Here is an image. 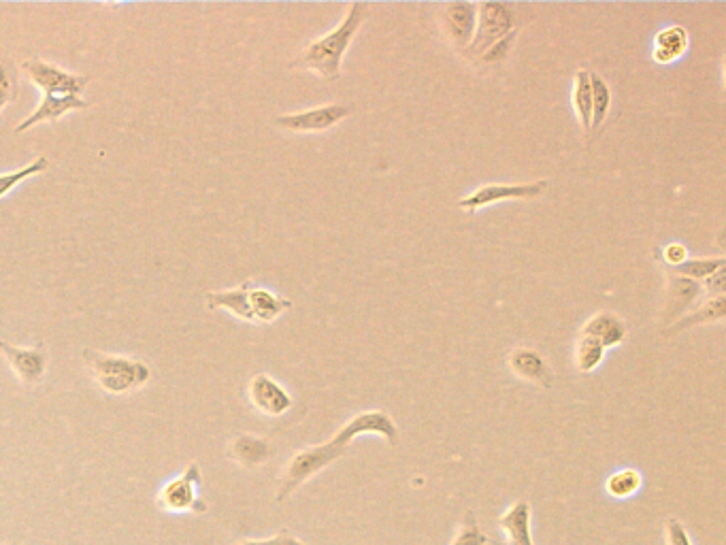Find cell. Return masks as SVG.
<instances>
[{
	"instance_id": "1",
	"label": "cell",
	"mask_w": 726,
	"mask_h": 545,
	"mask_svg": "<svg viewBox=\"0 0 726 545\" xmlns=\"http://www.w3.org/2000/svg\"><path fill=\"white\" fill-rule=\"evenodd\" d=\"M369 15V5L352 3L345 13L343 22L330 30L328 35L311 41L290 66L292 69H305L316 73L324 81H337L341 77V62L348 52L354 37L358 35L360 26L365 24Z\"/></svg>"
},
{
	"instance_id": "2",
	"label": "cell",
	"mask_w": 726,
	"mask_h": 545,
	"mask_svg": "<svg viewBox=\"0 0 726 545\" xmlns=\"http://www.w3.org/2000/svg\"><path fill=\"white\" fill-rule=\"evenodd\" d=\"M81 356H84L94 382L109 394H128L143 388L152 379V369L139 358L96 350H84Z\"/></svg>"
},
{
	"instance_id": "3",
	"label": "cell",
	"mask_w": 726,
	"mask_h": 545,
	"mask_svg": "<svg viewBox=\"0 0 726 545\" xmlns=\"http://www.w3.org/2000/svg\"><path fill=\"white\" fill-rule=\"evenodd\" d=\"M343 454H348V450L339 448V445H335L333 441H326L322 445H313V448L296 452L288 460L286 469L282 471V477H279L275 501L277 503L286 501L290 494H294L303 484H307L313 475H318L328 465H333V462L339 460Z\"/></svg>"
},
{
	"instance_id": "4",
	"label": "cell",
	"mask_w": 726,
	"mask_h": 545,
	"mask_svg": "<svg viewBox=\"0 0 726 545\" xmlns=\"http://www.w3.org/2000/svg\"><path fill=\"white\" fill-rule=\"evenodd\" d=\"M201 484H203L201 467H198V462H192V465L181 471L175 480L162 486V490L158 492L160 509L169 511V514H190V511L203 514L207 507L201 501V494H198Z\"/></svg>"
},
{
	"instance_id": "5",
	"label": "cell",
	"mask_w": 726,
	"mask_h": 545,
	"mask_svg": "<svg viewBox=\"0 0 726 545\" xmlns=\"http://www.w3.org/2000/svg\"><path fill=\"white\" fill-rule=\"evenodd\" d=\"M514 30V13L505 3H482L477 5V18H475V32L469 47L465 52L471 56H484L488 49L499 43L503 37Z\"/></svg>"
},
{
	"instance_id": "6",
	"label": "cell",
	"mask_w": 726,
	"mask_h": 545,
	"mask_svg": "<svg viewBox=\"0 0 726 545\" xmlns=\"http://www.w3.org/2000/svg\"><path fill=\"white\" fill-rule=\"evenodd\" d=\"M22 71L26 77L35 84L43 96H79L88 88L86 75H75L60 69L58 64H52L41 58H30L22 62Z\"/></svg>"
},
{
	"instance_id": "7",
	"label": "cell",
	"mask_w": 726,
	"mask_h": 545,
	"mask_svg": "<svg viewBox=\"0 0 726 545\" xmlns=\"http://www.w3.org/2000/svg\"><path fill=\"white\" fill-rule=\"evenodd\" d=\"M546 190H548L546 179L531 181V184H488V186H482L475 192L467 194L465 198H460L456 207L462 211L473 213L477 209H484L488 205L501 203V201H520V198L524 201V198H537Z\"/></svg>"
},
{
	"instance_id": "8",
	"label": "cell",
	"mask_w": 726,
	"mask_h": 545,
	"mask_svg": "<svg viewBox=\"0 0 726 545\" xmlns=\"http://www.w3.org/2000/svg\"><path fill=\"white\" fill-rule=\"evenodd\" d=\"M354 113V107L350 105H324V107H313L296 113L277 115L275 126L288 130V132H324L328 128L337 126L345 118H350Z\"/></svg>"
},
{
	"instance_id": "9",
	"label": "cell",
	"mask_w": 726,
	"mask_h": 545,
	"mask_svg": "<svg viewBox=\"0 0 726 545\" xmlns=\"http://www.w3.org/2000/svg\"><path fill=\"white\" fill-rule=\"evenodd\" d=\"M360 435H379L390 445H399V426L384 411H365V414L354 416L339 428L337 435L330 441L348 450L350 443Z\"/></svg>"
},
{
	"instance_id": "10",
	"label": "cell",
	"mask_w": 726,
	"mask_h": 545,
	"mask_svg": "<svg viewBox=\"0 0 726 545\" xmlns=\"http://www.w3.org/2000/svg\"><path fill=\"white\" fill-rule=\"evenodd\" d=\"M0 354L7 360L13 375L20 379L24 386H37L47 369L45 345L39 343L37 348H18V345L0 341Z\"/></svg>"
},
{
	"instance_id": "11",
	"label": "cell",
	"mask_w": 726,
	"mask_h": 545,
	"mask_svg": "<svg viewBox=\"0 0 726 545\" xmlns=\"http://www.w3.org/2000/svg\"><path fill=\"white\" fill-rule=\"evenodd\" d=\"M247 396H250V403L260 411V414L269 418H279L288 414L294 405L288 390L264 373H258L250 379Z\"/></svg>"
},
{
	"instance_id": "12",
	"label": "cell",
	"mask_w": 726,
	"mask_h": 545,
	"mask_svg": "<svg viewBox=\"0 0 726 545\" xmlns=\"http://www.w3.org/2000/svg\"><path fill=\"white\" fill-rule=\"evenodd\" d=\"M477 5L473 3H450L441 7V28L452 45L467 49L475 32Z\"/></svg>"
},
{
	"instance_id": "13",
	"label": "cell",
	"mask_w": 726,
	"mask_h": 545,
	"mask_svg": "<svg viewBox=\"0 0 726 545\" xmlns=\"http://www.w3.org/2000/svg\"><path fill=\"white\" fill-rule=\"evenodd\" d=\"M507 362L511 373H514L518 379H524V382L535 384L539 388H552V371L548 367L546 358H543L539 352L518 348L514 352H509Z\"/></svg>"
},
{
	"instance_id": "14",
	"label": "cell",
	"mask_w": 726,
	"mask_h": 545,
	"mask_svg": "<svg viewBox=\"0 0 726 545\" xmlns=\"http://www.w3.org/2000/svg\"><path fill=\"white\" fill-rule=\"evenodd\" d=\"M79 109H88V103L81 101L79 96H43L39 107L32 111L26 120H22L18 126H15V132L20 135V132H26L45 122H56L58 118H62L64 113L79 111Z\"/></svg>"
},
{
	"instance_id": "15",
	"label": "cell",
	"mask_w": 726,
	"mask_h": 545,
	"mask_svg": "<svg viewBox=\"0 0 726 545\" xmlns=\"http://www.w3.org/2000/svg\"><path fill=\"white\" fill-rule=\"evenodd\" d=\"M582 337L597 339L605 350L616 348L626 339V326L624 320L618 318L612 311H599L582 326L580 330Z\"/></svg>"
},
{
	"instance_id": "16",
	"label": "cell",
	"mask_w": 726,
	"mask_h": 545,
	"mask_svg": "<svg viewBox=\"0 0 726 545\" xmlns=\"http://www.w3.org/2000/svg\"><path fill=\"white\" fill-rule=\"evenodd\" d=\"M252 282H245L237 288L230 290H220V292H209L205 296V305L211 311H228L233 313L235 318L245 320V322H254L252 309H250V301H247V292H250Z\"/></svg>"
},
{
	"instance_id": "17",
	"label": "cell",
	"mask_w": 726,
	"mask_h": 545,
	"mask_svg": "<svg viewBox=\"0 0 726 545\" xmlns=\"http://www.w3.org/2000/svg\"><path fill=\"white\" fill-rule=\"evenodd\" d=\"M499 528L514 545H535L531 535V505L526 501H516L499 518Z\"/></svg>"
},
{
	"instance_id": "18",
	"label": "cell",
	"mask_w": 726,
	"mask_h": 545,
	"mask_svg": "<svg viewBox=\"0 0 726 545\" xmlns=\"http://www.w3.org/2000/svg\"><path fill=\"white\" fill-rule=\"evenodd\" d=\"M247 301H250L254 322L258 324H269L292 307V301L284 299V296H277L267 288H256L254 284L250 286V292H247Z\"/></svg>"
},
{
	"instance_id": "19",
	"label": "cell",
	"mask_w": 726,
	"mask_h": 545,
	"mask_svg": "<svg viewBox=\"0 0 726 545\" xmlns=\"http://www.w3.org/2000/svg\"><path fill=\"white\" fill-rule=\"evenodd\" d=\"M230 456L245 469H254L264 465L271 456V443L256 435H239L230 443Z\"/></svg>"
},
{
	"instance_id": "20",
	"label": "cell",
	"mask_w": 726,
	"mask_h": 545,
	"mask_svg": "<svg viewBox=\"0 0 726 545\" xmlns=\"http://www.w3.org/2000/svg\"><path fill=\"white\" fill-rule=\"evenodd\" d=\"M688 30L684 26H669L660 30L654 39V60L658 64H669L684 56L688 49Z\"/></svg>"
},
{
	"instance_id": "21",
	"label": "cell",
	"mask_w": 726,
	"mask_h": 545,
	"mask_svg": "<svg viewBox=\"0 0 726 545\" xmlns=\"http://www.w3.org/2000/svg\"><path fill=\"white\" fill-rule=\"evenodd\" d=\"M590 88H592V126L590 132H599L601 126L607 122L609 109H612V88L607 81L590 71Z\"/></svg>"
},
{
	"instance_id": "22",
	"label": "cell",
	"mask_w": 726,
	"mask_h": 545,
	"mask_svg": "<svg viewBox=\"0 0 726 545\" xmlns=\"http://www.w3.org/2000/svg\"><path fill=\"white\" fill-rule=\"evenodd\" d=\"M573 107L577 118H580V124L586 132V137H590V126H592V88H590V71L580 69L575 73V81H573Z\"/></svg>"
},
{
	"instance_id": "23",
	"label": "cell",
	"mask_w": 726,
	"mask_h": 545,
	"mask_svg": "<svg viewBox=\"0 0 726 545\" xmlns=\"http://www.w3.org/2000/svg\"><path fill=\"white\" fill-rule=\"evenodd\" d=\"M726 313V301L724 296H716V299H709L703 307H699L695 313H690V316L682 318L680 322H675L669 333H682V330H688L692 326H699V324H709V322H720L724 318Z\"/></svg>"
},
{
	"instance_id": "24",
	"label": "cell",
	"mask_w": 726,
	"mask_h": 545,
	"mask_svg": "<svg viewBox=\"0 0 726 545\" xmlns=\"http://www.w3.org/2000/svg\"><path fill=\"white\" fill-rule=\"evenodd\" d=\"M643 484V477L637 469H620L614 475H609L605 490L609 497L614 499H631L639 492Z\"/></svg>"
},
{
	"instance_id": "25",
	"label": "cell",
	"mask_w": 726,
	"mask_h": 545,
	"mask_svg": "<svg viewBox=\"0 0 726 545\" xmlns=\"http://www.w3.org/2000/svg\"><path fill=\"white\" fill-rule=\"evenodd\" d=\"M605 348L592 337H582L575 343V367L580 373H592L603 362Z\"/></svg>"
},
{
	"instance_id": "26",
	"label": "cell",
	"mask_w": 726,
	"mask_h": 545,
	"mask_svg": "<svg viewBox=\"0 0 726 545\" xmlns=\"http://www.w3.org/2000/svg\"><path fill=\"white\" fill-rule=\"evenodd\" d=\"M701 286L699 282H692V279L686 277H673L671 279V288H669V309L671 311H682L686 307H690L701 296Z\"/></svg>"
},
{
	"instance_id": "27",
	"label": "cell",
	"mask_w": 726,
	"mask_h": 545,
	"mask_svg": "<svg viewBox=\"0 0 726 545\" xmlns=\"http://www.w3.org/2000/svg\"><path fill=\"white\" fill-rule=\"evenodd\" d=\"M726 267L724 258H697V260H686L675 267V273L680 277L692 279V282H699V279L712 277L716 271Z\"/></svg>"
},
{
	"instance_id": "28",
	"label": "cell",
	"mask_w": 726,
	"mask_h": 545,
	"mask_svg": "<svg viewBox=\"0 0 726 545\" xmlns=\"http://www.w3.org/2000/svg\"><path fill=\"white\" fill-rule=\"evenodd\" d=\"M490 543H492L490 537L482 531L480 524H477L473 511H465V516H462V522L458 526V533L450 545H490Z\"/></svg>"
},
{
	"instance_id": "29",
	"label": "cell",
	"mask_w": 726,
	"mask_h": 545,
	"mask_svg": "<svg viewBox=\"0 0 726 545\" xmlns=\"http://www.w3.org/2000/svg\"><path fill=\"white\" fill-rule=\"evenodd\" d=\"M49 167V160L45 156H39L37 160H32L28 167L20 169V171H13V173H7V175H0V198L7 196L15 186H20L22 181L35 177L39 173H45Z\"/></svg>"
},
{
	"instance_id": "30",
	"label": "cell",
	"mask_w": 726,
	"mask_h": 545,
	"mask_svg": "<svg viewBox=\"0 0 726 545\" xmlns=\"http://www.w3.org/2000/svg\"><path fill=\"white\" fill-rule=\"evenodd\" d=\"M15 96V77L11 73V64L0 54V109H3Z\"/></svg>"
},
{
	"instance_id": "31",
	"label": "cell",
	"mask_w": 726,
	"mask_h": 545,
	"mask_svg": "<svg viewBox=\"0 0 726 545\" xmlns=\"http://www.w3.org/2000/svg\"><path fill=\"white\" fill-rule=\"evenodd\" d=\"M665 543L667 545H695L688 535V528L678 518H669L665 522Z\"/></svg>"
},
{
	"instance_id": "32",
	"label": "cell",
	"mask_w": 726,
	"mask_h": 545,
	"mask_svg": "<svg viewBox=\"0 0 726 545\" xmlns=\"http://www.w3.org/2000/svg\"><path fill=\"white\" fill-rule=\"evenodd\" d=\"M516 35H518V30H511L507 37H503L499 43H494V45L488 49V52L482 56V60H484V62H490V64L505 60V56L509 54L511 45H514V41H516Z\"/></svg>"
},
{
	"instance_id": "33",
	"label": "cell",
	"mask_w": 726,
	"mask_h": 545,
	"mask_svg": "<svg viewBox=\"0 0 726 545\" xmlns=\"http://www.w3.org/2000/svg\"><path fill=\"white\" fill-rule=\"evenodd\" d=\"M233 545H307V543L301 541V539H296L288 531H282V533H277L275 537H269V539H243V541H237Z\"/></svg>"
},
{
	"instance_id": "34",
	"label": "cell",
	"mask_w": 726,
	"mask_h": 545,
	"mask_svg": "<svg viewBox=\"0 0 726 545\" xmlns=\"http://www.w3.org/2000/svg\"><path fill=\"white\" fill-rule=\"evenodd\" d=\"M663 258L675 269V267H678V264H682V262L688 260V250H686V247L682 243H671V245H667L665 250H663Z\"/></svg>"
},
{
	"instance_id": "35",
	"label": "cell",
	"mask_w": 726,
	"mask_h": 545,
	"mask_svg": "<svg viewBox=\"0 0 726 545\" xmlns=\"http://www.w3.org/2000/svg\"><path fill=\"white\" fill-rule=\"evenodd\" d=\"M724 267L720 271H716L712 277L705 279V288L709 292V299H716V296H724Z\"/></svg>"
},
{
	"instance_id": "36",
	"label": "cell",
	"mask_w": 726,
	"mask_h": 545,
	"mask_svg": "<svg viewBox=\"0 0 726 545\" xmlns=\"http://www.w3.org/2000/svg\"><path fill=\"white\" fill-rule=\"evenodd\" d=\"M501 545H514V543H509V541H507V543H501Z\"/></svg>"
}]
</instances>
